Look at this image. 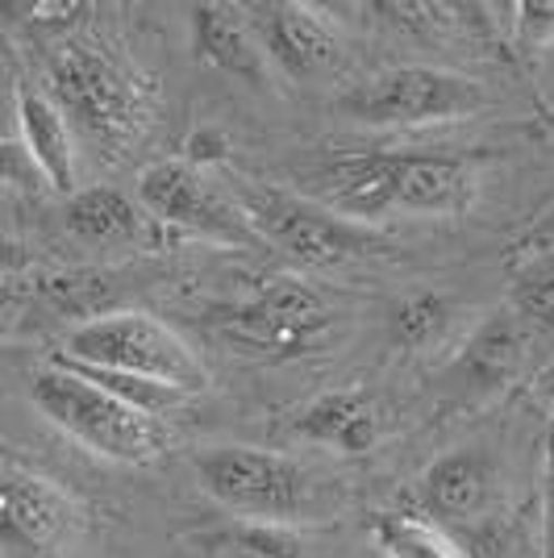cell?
<instances>
[{
    "label": "cell",
    "mask_w": 554,
    "mask_h": 558,
    "mask_svg": "<svg viewBox=\"0 0 554 558\" xmlns=\"http://www.w3.org/2000/svg\"><path fill=\"white\" fill-rule=\"evenodd\" d=\"M446 301L434 296V292H421V296H409V301L396 304L393 329L405 347H425L442 326H446Z\"/></svg>",
    "instance_id": "cell-21"
},
{
    "label": "cell",
    "mask_w": 554,
    "mask_h": 558,
    "mask_svg": "<svg viewBox=\"0 0 554 558\" xmlns=\"http://www.w3.org/2000/svg\"><path fill=\"white\" fill-rule=\"evenodd\" d=\"M542 347H551L538 329H530L513 308H501L487 326L475 329V338L467 342L459 359V375L467 388L475 392H501L508 384H517L530 359Z\"/></svg>",
    "instance_id": "cell-13"
},
{
    "label": "cell",
    "mask_w": 554,
    "mask_h": 558,
    "mask_svg": "<svg viewBox=\"0 0 554 558\" xmlns=\"http://www.w3.org/2000/svg\"><path fill=\"white\" fill-rule=\"evenodd\" d=\"M80 530V505L55 480L0 466V558H55Z\"/></svg>",
    "instance_id": "cell-9"
},
{
    "label": "cell",
    "mask_w": 554,
    "mask_h": 558,
    "mask_svg": "<svg viewBox=\"0 0 554 558\" xmlns=\"http://www.w3.org/2000/svg\"><path fill=\"white\" fill-rule=\"evenodd\" d=\"M0 187H17V192H38L43 187V175L34 171L17 138H0Z\"/></svg>",
    "instance_id": "cell-23"
},
{
    "label": "cell",
    "mask_w": 554,
    "mask_h": 558,
    "mask_svg": "<svg viewBox=\"0 0 554 558\" xmlns=\"http://www.w3.org/2000/svg\"><path fill=\"white\" fill-rule=\"evenodd\" d=\"M13 130H17V84L0 63V138H13Z\"/></svg>",
    "instance_id": "cell-26"
},
{
    "label": "cell",
    "mask_w": 554,
    "mask_h": 558,
    "mask_svg": "<svg viewBox=\"0 0 554 558\" xmlns=\"http://www.w3.org/2000/svg\"><path fill=\"white\" fill-rule=\"evenodd\" d=\"M542 558H554V413L546 429V471H542Z\"/></svg>",
    "instance_id": "cell-25"
},
{
    "label": "cell",
    "mask_w": 554,
    "mask_h": 558,
    "mask_svg": "<svg viewBox=\"0 0 554 558\" xmlns=\"http://www.w3.org/2000/svg\"><path fill=\"white\" fill-rule=\"evenodd\" d=\"M242 13L258 38L263 59L276 63L284 75L317 80L338 63V29L317 9L297 0H258L242 4Z\"/></svg>",
    "instance_id": "cell-10"
},
{
    "label": "cell",
    "mask_w": 554,
    "mask_h": 558,
    "mask_svg": "<svg viewBox=\"0 0 554 558\" xmlns=\"http://www.w3.org/2000/svg\"><path fill=\"white\" fill-rule=\"evenodd\" d=\"M517 13V43L526 50H542L554 43V4L542 0H526L513 9Z\"/></svg>",
    "instance_id": "cell-22"
},
{
    "label": "cell",
    "mask_w": 554,
    "mask_h": 558,
    "mask_svg": "<svg viewBox=\"0 0 554 558\" xmlns=\"http://www.w3.org/2000/svg\"><path fill=\"white\" fill-rule=\"evenodd\" d=\"M221 558H304V546L292 525L267 521H238L230 534H221Z\"/></svg>",
    "instance_id": "cell-20"
},
{
    "label": "cell",
    "mask_w": 554,
    "mask_h": 558,
    "mask_svg": "<svg viewBox=\"0 0 554 558\" xmlns=\"http://www.w3.org/2000/svg\"><path fill=\"white\" fill-rule=\"evenodd\" d=\"M284 429L297 442L329 446L338 454H368L371 446L380 442V413L368 392L334 388V392H322L317 400L301 404Z\"/></svg>",
    "instance_id": "cell-14"
},
{
    "label": "cell",
    "mask_w": 554,
    "mask_h": 558,
    "mask_svg": "<svg viewBox=\"0 0 554 558\" xmlns=\"http://www.w3.org/2000/svg\"><path fill=\"white\" fill-rule=\"evenodd\" d=\"M29 400L55 429L113 463H159L171 446V429L159 413H146L63 363H50L29 379Z\"/></svg>",
    "instance_id": "cell-2"
},
{
    "label": "cell",
    "mask_w": 554,
    "mask_h": 558,
    "mask_svg": "<svg viewBox=\"0 0 554 558\" xmlns=\"http://www.w3.org/2000/svg\"><path fill=\"white\" fill-rule=\"evenodd\" d=\"M371 537L384 558H467L455 534L425 512H375Z\"/></svg>",
    "instance_id": "cell-18"
},
{
    "label": "cell",
    "mask_w": 554,
    "mask_h": 558,
    "mask_svg": "<svg viewBox=\"0 0 554 558\" xmlns=\"http://www.w3.org/2000/svg\"><path fill=\"white\" fill-rule=\"evenodd\" d=\"M205 326L242 359L284 363L301 359L322 342L329 329V308L304 279L272 276L254 288V296L208 313Z\"/></svg>",
    "instance_id": "cell-5"
},
{
    "label": "cell",
    "mask_w": 554,
    "mask_h": 558,
    "mask_svg": "<svg viewBox=\"0 0 554 558\" xmlns=\"http://www.w3.org/2000/svg\"><path fill=\"white\" fill-rule=\"evenodd\" d=\"M17 142L25 146L43 184L71 196L75 192V134L59 105L38 88H17Z\"/></svg>",
    "instance_id": "cell-17"
},
{
    "label": "cell",
    "mask_w": 554,
    "mask_h": 558,
    "mask_svg": "<svg viewBox=\"0 0 554 558\" xmlns=\"http://www.w3.org/2000/svg\"><path fill=\"white\" fill-rule=\"evenodd\" d=\"M138 205L167 233H188L238 251L258 246L242 209L233 205L230 187L213 184L208 171L192 167L188 159H159L146 167L138 175Z\"/></svg>",
    "instance_id": "cell-8"
},
{
    "label": "cell",
    "mask_w": 554,
    "mask_h": 558,
    "mask_svg": "<svg viewBox=\"0 0 554 558\" xmlns=\"http://www.w3.org/2000/svg\"><path fill=\"white\" fill-rule=\"evenodd\" d=\"M417 496H421V512L430 521H438L446 530L471 525L496 500V459L475 450V446L446 450L442 459L425 466Z\"/></svg>",
    "instance_id": "cell-12"
},
{
    "label": "cell",
    "mask_w": 554,
    "mask_h": 558,
    "mask_svg": "<svg viewBox=\"0 0 554 558\" xmlns=\"http://www.w3.org/2000/svg\"><path fill=\"white\" fill-rule=\"evenodd\" d=\"M196 484L238 521L292 525L309 509V480L297 459L258 446H208L196 459Z\"/></svg>",
    "instance_id": "cell-6"
},
{
    "label": "cell",
    "mask_w": 554,
    "mask_h": 558,
    "mask_svg": "<svg viewBox=\"0 0 554 558\" xmlns=\"http://www.w3.org/2000/svg\"><path fill=\"white\" fill-rule=\"evenodd\" d=\"M226 155H230V138H226L221 130H196V134L188 138L180 159H188V163L201 167V171H208V167L226 163Z\"/></svg>",
    "instance_id": "cell-24"
},
{
    "label": "cell",
    "mask_w": 554,
    "mask_h": 558,
    "mask_svg": "<svg viewBox=\"0 0 554 558\" xmlns=\"http://www.w3.org/2000/svg\"><path fill=\"white\" fill-rule=\"evenodd\" d=\"M508 308L546 342H554V251H533L513 267Z\"/></svg>",
    "instance_id": "cell-19"
},
{
    "label": "cell",
    "mask_w": 554,
    "mask_h": 558,
    "mask_svg": "<svg viewBox=\"0 0 554 558\" xmlns=\"http://www.w3.org/2000/svg\"><path fill=\"white\" fill-rule=\"evenodd\" d=\"M230 196L258 238V246H272L276 255L309 271H329L354 258L393 251V242L380 230L354 226L304 192H288L263 180H230Z\"/></svg>",
    "instance_id": "cell-3"
},
{
    "label": "cell",
    "mask_w": 554,
    "mask_h": 558,
    "mask_svg": "<svg viewBox=\"0 0 554 558\" xmlns=\"http://www.w3.org/2000/svg\"><path fill=\"white\" fill-rule=\"evenodd\" d=\"M25 296L43 313L68 322L71 329L100 322L109 313H121L125 283L105 271V267H63V271H43L25 283Z\"/></svg>",
    "instance_id": "cell-16"
},
{
    "label": "cell",
    "mask_w": 554,
    "mask_h": 558,
    "mask_svg": "<svg viewBox=\"0 0 554 558\" xmlns=\"http://www.w3.org/2000/svg\"><path fill=\"white\" fill-rule=\"evenodd\" d=\"M55 359L121 375V379H138L171 396H192L208 388V372L196 359V350L171 326H162L159 317L138 308H121L100 322L68 329L63 350Z\"/></svg>",
    "instance_id": "cell-4"
},
{
    "label": "cell",
    "mask_w": 554,
    "mask_h": 558,
    "mask_svg": "<svg viewBox=\"0 0 554 558\" xmlns=\"http://www.w3.org/2000/svg\"><path fill=\"white\" fill-rule=\"evenodd\" d=\"M29 263H34V255L25 251L22 242L0 233V276H22V271H29Z\"/></svg>",
    "instance_id": "cell-27"
},
{
    "label": "cell",
    "mask_w": 554,
    "mask_h": 558,
    "mask_svg": "<svg viewBox=\"0 0 554 558\" xmlns=\"http://www.w3.org/2000/svg\"><path fill=\"white\" fill-rule=\"evenodd\" d=\"M63 230L93 251H155L162 226L121 187H75L63 205Z\"/></svg>",
    "instance_id": "cell-11"
},
{
    "label": "cell",
    "mask_w": 554,
    "mask_h": 558,
    "mask_svg": "<svg viewBox=\"0 0 554 558\" xmlns=\"http://www.w3.org/2000/svg\"><path fill=\"white\" fill-rule=\"evenodd\" d=\"M480 109H487V93L471 75L430 63L375 71L338 96V113L363 125H442L467 121Z\"/></svg>",
    "instance_id": "cell-7"
},
{
    "label": "cell",
    "mask_w": 554,
    "mask_h": 558,
    "mask_svg": "<svg viewBox=\"0 0 554 558\" xmlns=\"http://www.w3.org/2000/svg\"><path fill=\"white\" fill-rule=\"evenodd\" d=\"M50 100L71 134L100 150H130L159 121V80L109 34L80 29L59 38L47 63Z\"/></svg>",
    "instance_id": "cell-1"
},
{
    "label": "cell",
    "mask_w": 554,
    "mask_h": 558,
    "mask_svg": "<svg viewBox=\"0 0 554 558\" xmlns=\"http://www.w3.org/2000/svg\"><path fill=\"white\" fill-rule=\"evenodd\" d=\"M188 29H192V50L205 68L233 75L251 88L267 84V59L258 50V38H254L242 4H192Z\"/></svg>",
    "instance_id": "cell-15"
}]
</instances>
